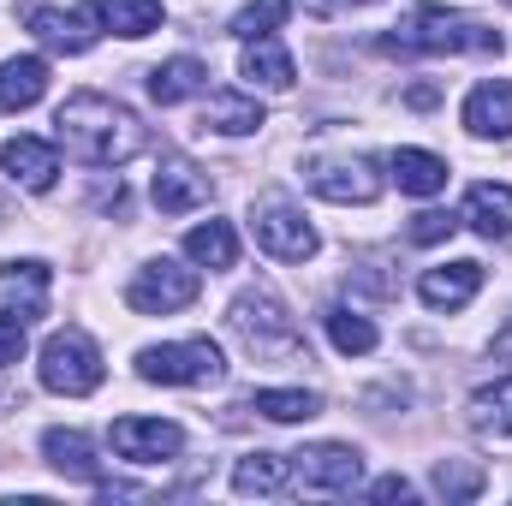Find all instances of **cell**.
Returning a JSON list of instances; mask_svg holds the SVG:
<instances>
[{
	"instance_id": "cell-1",
	"label": "cell",
	"mask_w": 512,
	"mask_h": 506,
	"mask_svg": "<svg viewBox=\"0 0 512 506\" xmlns=\"http://www.w3.org/2000/svg\"><path fill=\"white\" fill-rule=\"evenodd\" d=\"M54 137H60L66 155L84 161V167H126L131 155L149 143L143 120L131 114L126 102L96 96V90H78V96L60 102V114H54Z\"/></svg>"
},
{
	"instance_id": "cell-2",
	"label": "cell",
	"mask_w": 512,
	"mask_h": 506,
	"mask_svg": "<svg viewBox=\"0 0 512 506\" xmlns=\"http://www.w3.org/2000/svg\"><path fill=\"white\" fill-rule=\"evenodd\" d=\"M382 54H495L501 60V30L471 18V12H453V6H411L382 42Z\"/></svg>"
},
{
	"instance_id": "cell-3",
	"label": "cell",
	"mask_w": 512,
	"mask_h": 506,
	"mask_svg": "<svg viewBox=\"0 0 512 506\" xmlns=\"http://www.w3.org/2000/svg\"><path fill=\"white\" fill-rule=\"evenodd\" d=\"M227 322H233L239 346L251 352L256 364H298V358H310L298 322L286 316V304L274 292H239L233 310H227Z\"/></svg>"
},
{
	"instance_id": "cell-4",
	"label": "cell",
	"mask_w": 512,
	"mask_h": 506,
	"mask_svg": "<svg viewBox=\"0 0 512 506\" xmlns=\"http://www.w3.org/2000/svg\"><path fill=\"white\" fill-rule=\"evenodd\" d=\"M36 376L48 393H66V399H84V393H96L102 387V346L84 334V328H60V334H48V346H42V364H36Z\"/></svg>"
},
{
	"instance_id": "cell-5",
	"label": "cell",
	"mask_w": 512,
	"mask_h": 506,
	"mask_svg": "<svg viewBox=\"0 0 512 506\" xmlns=\"http://www.w3.org/2000/svg\"><path fill=\"white\" fill-rule=\"evenodd\" d=\"M251 233L274 262H310V256L322 251V239H316V227L304 221V209H298L292 197H280V191H268V197L251 203Z\"/></svg>"
},
{
	"instance_id": "cell-6",
	"label": "cell",
	"mask_w": 512,
	"mask_h": 506,
	"mask_svg": "<svg viewBox=\"0 0 512 506\" xmlns=\"http://www.w3.org/2000/svg\"><path fill=\"white\" fill-rule=\"evenodd\" d=\"M137 376L161 381V387H215L227 376V358L215 340H173V346L137 352Z\"/></svg>"
},
{
	"instance_id": "cell-7",
	"label": "cell",
	"mask_w": 512,
	"mask_h": 506,
	"mask_svg": "<svg viewBox=\"0 0 512 506\" xmlns=\"http://www.w3.org/2000/svg\"><path fill=\"white\" fill-rule=\"evenodd\" d=\"M197 292H203L197 268H185V262H173V256H155V262H143V268L131 274L126 304L137 316H173V310L197 304Z\"/></svg>"
},
{
	"instance_id": "cell-8",
	"label": "cell",
	"mask_w": 512,
	"mask_h": 506,
	"mask_svg": "<svg viewBox=\"0 0 512 506\" xmlns=\"http://www.w3.org/2000/svg\"><path fill=\"white\" fill-rule=\"evenodd\" d=\"M292 477L310 495H352L358 477H364V453L358 447H340V441H322V447L292 453Z\"/></svg>"
},
{
	"instance_id": "cell-9",
	"label": "cell",
	"mask_w": 512,
	"mask_h": 506,
	"mask_svg": "<svg viewBox=\"0 0 512 506\" xmlns=\"http://www.w3.org/2000/svg\"><path fill=\"white\" fill-rule=\"evenodd\" d=\"M304 185L328 203H376L382 197V161L370 155H352V161H310L304 167Z\"/></svg>"
},
{
	"instance_id": "cell-10",
	"label": "cell",
	"mask_w": 512,
	"mask_h": 506,
	"mask_svg": "<svg viewBox=\"0 0 512 506\" xmlns=\"http://www.w3.org/2000/svg\"><path fill=\"white\" fill-rule=\"evenodd\" d=\"M108 441H114V453L126 465H167V459H179L185 429L179 423H161V417H120L108 429Z\"/></svg>"
},
{
	"instance_id": "cell-11",
	"label": "cell",
	"mask_w": 512,
	"mask_h": 506,
	"mask_svg": "<svg viewBox=\"0 0 512 506\" xmlns=\"http://www.w3.org/2000/svg\"><path fill=\"white\" fill-rule=\"evenodd\" d=\"M149 191H155V209H161V215H191V209H203V203L215 197V179H209L197 161H185V155H161Z\"/></svg>"
},
{
	"instance_id": "cell-12",
	"label": "cell",
	"mask_w": 512,
	"mask_h": 506,
	"mask_svg": "<svg viewBox=\"0 0 512 506\" xmlns=\"http://www.w3.org/2000/svg\"><path fill=\"white\" fill-rule=\"evenodd\" d=\"M96 6H78V12H60V6H36L30 12V36L54 54H84L96 42Z\"/></svg>"
},
{
	"instance_id": "cell-13",
	"label": "cell",
	"mask_w": 512,
	"mask_h": 506,
	"mask_svg": "<svg viewBox=\"0 0 512 506\" xmlns=\"http://www.w3.org/2000/svg\"><path fill=\"white\" fill-rule=\"evenodd\" d=\"M0 292H6V310L0 316H18L24 328L48 310V262L24 256V262H0Z\"/></svg>"
},
{
	"instance_id": "cell-14",
	"label": "cell",
	"mask_w": 512,
	"mask_h": 506,
	"mask_svg": "<svg viewBox=\"0 0 512 506\" xmlns=\"http://www.w3.org/2000/svg\"><path fill=\"white\" fill-rule=\"evenodd\" d=\"M477 292H483V262H441V268H423L417 280V298L429 310H465Z\"/></svg>"
},
{
	"instance_id": "cell-15",
	"label": "cell",
	"mask_w": 512,
	"mask_h": 506,
	"mask_svg": "<svg viewBox=\"0 0 512 506\" xmlns=\"http://www.w3.org/2000/svg\"><path fill=\"white\" fill-rule=\"evenodd\" d=\"M0 167H6V179H18L24 191H54V179H60V149L42 143V137H12V143L0 149Z\"/></svg>"
},
{
	"instance_id": "cell-16",
	"label": "cell",
	"mask_w": 512,
	"mask_h": 506,
	"mask_svg": "<svg viewBox=\"0 0 512 506\" xmlns=\"http://www.w3.org/2000/svg\"><path fill=\"white\" fill-rule=\"evenodd\" d=\"M48 96V60L42 54H18V60H0V108L6 114H24Z\"/></svg>"
},
{
	"instance_id": "cell-17",
	"label": "cell",
	"mask_w": 512,
	"mask_h": 506,
	"mask_svg": "<svg viewBox=\"0 0 512 506\" xmlns=\"http://www.w3.org/2000/svg\"><path fill=\"white\" fill-rule=\"evenodd\" d=\"M465 131L471 137H512V84H477L465 96Z\"/></svg>"
},
{
	"instance_id": "cell-18",
	"label": "cell",
	"mask_w": 512,
	"mask_h": 506,
	"mask_svg": "<svg viewBox=\"0 0 512 506\" xmlns=\"http://www.w3.org/2000/svg\"><path fill=\"white\" fill-rule=\"evenodd\" d=\"M387 173H393V185H399L405 197H435V191H447V161L429 155V149H393V155H387Z\"/></svg>"
},
{
	"instance_id": "cell-19",
	"label": "cell",
	"mask_w": 512,
	"mask_h": 506,
	"mask_svg": "<svg viewBox=\"0 0 512 506\" xmlns=\"http://www.w3.org/2000/svg\"><path fill=\"white\" fill-rule=\"evenodd\" d=\"M42 453H48V465H54L60 477L102 489V465H96V453H90V441H84L78 429H48V435H42Z\"/></svg>"
},
{
	"instance_id": "cell-20",
	"label": "cell",
	"mask_w": 512,
	"mask_h": 506,
	"mask_svg": "<svg viewBox=\"0 0 512 506\" xmlns=\"http://www.w3.org/2000/svg\"><path fill=\"white\" fill-rule=\"evenodd\" d=\"M239 72H245L251 84H262V90H292V84H298V66H292V54H286L280 36H256V42H245Z\"/></svg>"
},
{
	"instance_id": "cell-21",
	"label": "cell",
	"mask_w": 512,
	"mask_h": 506,
	"mask_svg": "<svg viewBox=\"0 0 512 506\" xmlns=\"http://www.w3.org/2000/svg\"><path fill=\"white\" fill-rule=\"evenodd\" d=\"M203 84H209V66H203V60H191V54H173V60H161V66L149 72V96H155L161 108L191 102Z\"/></svg>"
},
{
	"instance_id": "cell-22",
	"label": "cell",
	"mask_w": 512,
	"mask_h": 506,
	"mask_svg": "<svg viewBox=\"0 0 512 506\" xmlns=\"http://www.w3.org/2000/svg\"><path fill=\"white\" fill-rule=\"evenodd\" d=\"M459 221H471L483 239H507L512 233V185H471Z\"/></svg>"
},
{
	"instance_id": "cell-23",
	"label": "cell",
	"mask_w": 512,
	"mask_h": 506,
	"mask_svg": "<svg viewBox=\"0 0 512 506\" xmlns=\"http://www.w3.org/2000/svg\"><path fill=\"white\" fill-rule=\"evenodd\" d=\"M322 328H328V340H334V352H346V358H370L376 352V322L370 316H358V310H346V304H328L322 310Z\"/></svg>"
},
{
	"instance_id": "cell-24",
	"label": "cell",
	"mask_w": 512,
	"mask_h": 506,
	"mask_svg": "<svg viewBox=\"0 0 512 506\" xmlns=\"http://www.w3.org/2000/svg\"><path fill=\"white\" fill-rule=\"evenodd\" d=\"M292 483V453H251L233 465V489L239 495H280Z\"/></svg>"
},
{
	"instance_id": "cell-25",
	"label": "cell",
	"mask_w": 512,
	"mask_h": 506,
	"mask_svg": "<svg viewBox=\"0 0 512 506\" xmlns=\"http://www.w3.org/2000/svg\"><path fill=\"white\" fill-rule=\"evenodd\" d=\"M185 256H191L197 268H233V262H239V233H233V221H203V227H191V233H185Z\"/></svg>"
},
{
	"instance_id": "cell-26",
	"label": "cell",
	"mask_w": 512,
	"mask_h": 506,
	"mask_svg": "<svg viewBox=\"0 0 512 506\" xmlns=\"http://www.w3.org/2000/svg\"><path fill=\"white\" fill-rule=\"evenodd\" d=\"M203 126L221 131V137H245V131L268 126V114H262V102H256V96H209Z\"/></svg>"
},
{
	"instance_id": "cell-27",
	"label": "cell",
	"mask_w": 512,
	"mask_h": 506,
	"mask_svg": "<svg viewBox=\"0 0 512 506\" xmlns=\"http://www.w3.org/2000/svg\"><path fill=\"white\" fill-rule=\"evenodd\" d=\"M96 6V18L114 30V36H149V30H161V0H90Z\"/></svg>"
},
{
	"instance_id": "cell-28",
	"label": "cell",
	"mask_w": 512,
	"mask_h": 506,
	"mask_svg": "<svg viewBox=\"0 0 512 506\" xmlns=\"http://www.w3.org/2000/svg\"><path fill=\"white\" fill-rule=\"evenodd\" d=\"M471 429L477 435H512V376L471 393Z\"/></svg>"
},
{
	"instance_id": "cell-29",
	"label": "cell",
	"mask_w": 512,
	"mask_h": 506,
	"mask_svg": "<svg viewBox=\"0 0 512 506\" xmlns=\"http://www.w3.org/2000/svg\"><path fill=\"white\" fill-rule=\"evenodd\" d=\"M251 411H262L268 423H304V417L322 411V399L304 393V387H262V393L251 399Z\"/></svg>"
},
{
	"instance_id": "cell-30",
	"label": "cell",
	"mask_w": 512,
	"mask_h": 506,
	"mask_svg": "<svg viewBox=\"0 0 512 506\" xmlns=\"http://www.w3.org/2000/svg\"><path fill=\"white\" fill-rule=\"evenodd\" d=\"M483 489H489L483 465H471V459H435V495H447V501H477Z\"/></svg>"
},
{
	"instance_id": "cell-31",
	"label": "cell",
	"mask_w": 512,
	"mask_h": 506,
	"mask_svg": "<svg viewBox=\"0 0 512 506\" xmlns=\"http://www.w3.org/2000/svg\"><path fill=\"white\" fill-rule=\"evenodd\" d=\"M286 12H292V0H251L239 18H233V36L239 42H256V36H274L280 24H286Z\"/></svg>"
},
{
	"instance_id": "cell-32",
	"label": "cell",
	"mask_w": 512,
	"mask_h": 506,
	"mask_svg": "<svg viewBox=\"0 0 512 506\" xmlns=\"http://www.w3.org/2000/svg\"><path fill=\"white\" fill-rule=\"evenodd\" d=\"M453 233H459V215H447V209H423V215H411V227H405L411 245H447Z\"/></svg>"
},
{
	"instance_id": "cell-33",
	"label": "cell",
	"mask_w": 512,
	"mask_h": 506,
	"mask_svg": "<svg viewBox=\"0 0 512 506\" xmlns=\"http://www.w3.org/2000/svg\"><path fill=\"white\" fill-rule=\"evenodd\" d=\"M24 358V322L18 316H0V370Z\"/></svg>"
},
{
	"instance_id": "cell-34",
	"label": "cell",
	"mask_w": 512,
	"mask_h": 506,
	"mask_svg": "<svg viewBox=\"0 0 512 506\" xmlns=\"http://www.w3.org/2000/svg\"><path fill=\"white\" fill-rule=\"evenodd\" d=\"M411 495H417V489H411V483H405L399 471H393V477H376V483H370V501H411Z\"/></svg>"
},
{
	"instance_id": "cell-35",
	"label": "cell",
	"mask_w": 512,
	"mask_h": 506,
	"mask_svg": "<svg viewBox=\"0 0 512 506\" xmlns=\"http://www.w3.org/2000/svg\"><path fill=\"white\" fill-rule=\"evenodd\" d=\"M435 96H441L435 84H411V96H405V102H411V108H435Z\"/></svg>"
},
{
	"instance_id": "cell-36",
	"label": "cell",
	"mask_w": 512,
	"mask_h": 506,
	"mask_svg": "<svg viewBox=\"0 0 512 506\" xmlns=\"http://www.w3.org/2000/svg\"><path fill=\"white\" fill-rule=\"evenodd\" d=\"M495 364H512V322L495 334Z\"/></svg>"
}]
</instances>
